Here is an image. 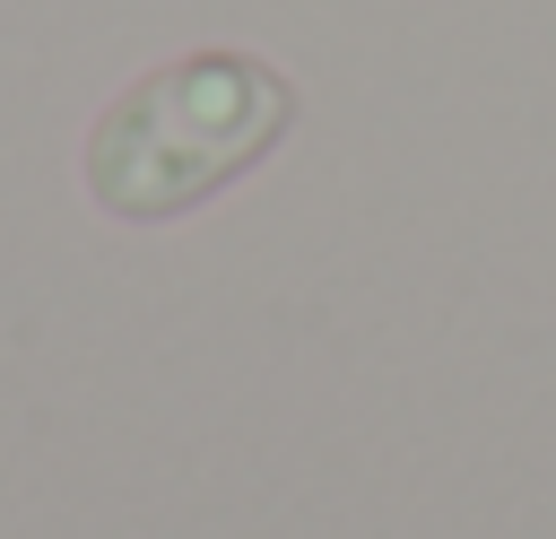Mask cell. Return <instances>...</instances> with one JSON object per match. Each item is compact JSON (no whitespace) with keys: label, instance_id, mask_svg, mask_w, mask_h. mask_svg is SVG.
<instances>
[{"label":"cell","instance_id":"1","mask_svg":"<svg viewBox=\"0 0 556 539\" xmlns=\"http://www.w3.org/2000/svg\"><path fill=\"white\" fill-rule=\"evenodd\" d=\"M295 130V78L261 52L200 43L156 70H139L78 148V183L122 226H165L243 183L278 139Z\"/></svg>","mask_w":556,"mask_h":539}]
</instances>
